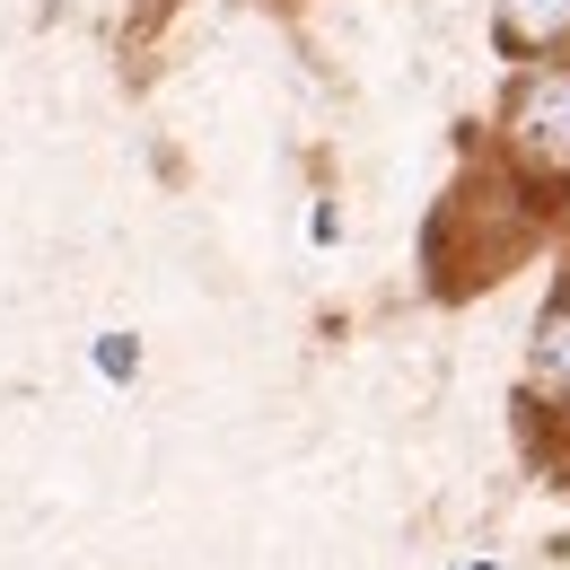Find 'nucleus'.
Listing matches in <instances>:
<instances>
[{"label": "nucleus", "mask_w": 570, "mask_h": 570, "mask_svg": "<svg viewBox=\"0 0 570 570\" xmlns=\"http://www.w3.org/2000/svg\"><path fill=\"white\" fill-rule=\"evenodd\" d=\"M500 141H509V167L544 203H570V62H553V53L527 62V79L500 106Z\"/></svg>", "instance_id": "1"}, {"label": "nucleus", "mask_w": 570, "mask_h": 570, "mask_svg": "<svg viewBox=\"0 0 570 570\" xmlns=\"http://www.w3.org/2000/svg\"><path fill=\"white\" fill-rule=\"evenodd\" d=\"M492 36H500L509 62H544V53L570 45V0H500Z\"/></svg>", "instance_id": "2"}, {"label": "nucleus", "mask_w": 570, "mask_h": 570, "mask_svg": "<svg viewBox=\"0 0 570 570\" xmlns=\"http://www.w3.org/2000/svg\"><path fill=\"white\" fill-rule=\"evenodd\" d=\"M527 395H535V404H553V413H570V282L553 289V307H544V325H535Z\"/></svg>", "instance_id": "3"}]
</instances>
